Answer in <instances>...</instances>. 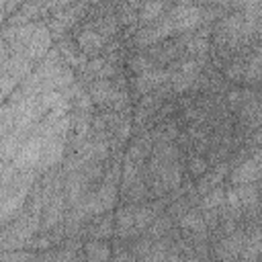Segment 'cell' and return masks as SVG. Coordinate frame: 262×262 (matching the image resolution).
<instances>
[{"instance_id":"13","label":"cell","mask_w":262,"mask_h":262,"mask_svg":"<svg viewBox=\"0 0 262 262\" xmlns=\"http://www.w3.org/2000/svg\"><path fill=\"white\" fill-rule=\"evenodd\" d=\"M184 164H186L188 174H190L192 178H201V176L209 170V162H207V158L201 156V154H194V151H188V154H186Z\"/></svg>"},{"instance_id":"6","label":"cell","mask_w":262,"mask_h":262,"mask_svg":"<svg viewBox=\"0 0 262 262\" xmlns=\"http://www.w3.org/2000/svg\"><path fill=\"white\" fill-rule=\"evenodd\" d=\"M170 78H172V72H170L168 68H154V70H149V72H145V74H141V76H135V80H133V90H135V94L141 98V96H145V94L158 90L160 86L170 84Z\"/></svg>"},{"instance_id":"10","label":"cell","mask_w":262,"mask_h":262,"mask_svg":"<svg viewBox=\"0 0 262 262\" xmlns=\"http://www.w3.org/2000/svg\"><path fill=\"white\" fill-rule=\"evenodd\" d=\"M170 2H141L139 10H137V25L145 27L154 20H158L166 10H168Z\"/></svg>"},{"instance_id":"5","label":"cell","mask_w":262,"mask_h":262,"mask_svg":"<svg viewBox=\"0 0 262 262\" xmlns=\"http://www.w3.org/2000/svg\"><path fill=\"white\" fill-rule=\"evenodd\" d=\"M66 211H68V207H66V199H63V188H59V190H55V194L51 196V201L47 205H43L39 231L41 233H49L53 227H57L63 221Z\"/></svg>"},{"instance_id":"9","label":"cell","mask_w":262,"mask_h":262,"mask_svg":"<svg viewBox=\"0 0 262 262\" xmlns=\"http://www.w3.org/2000/svg\"><path fill=\"white\" fill-rule=\"evenodd\" d=\"M82 254H84L86 262H108L113 256V250L102 239H84Z\"/></svg>"},{"instance_id":"15","label":"cell","mask_w":262,"mask_h":262,"mask_svg":"<svg viewBox=\"0 0 262 262\" xmlns=\"http://www.w3.org/2000/svg\"><path fill=\"white\" fill-rule=\"evenodd\" d=\"M4 16H6V2L0 0V20H2Z\"/></svg>"},{"instance_id":"1","label":"cell","mask_w":262,"mask_h":262,"mask_svg":"<svg viewBox=\"0 0 262 262\" xmlns=\"http://www.w3.org/2000/svg\"><path fill=\"white\" fill-rule=\"evenodd\" d=\"M0 37L8 43L12 53H20L35 63H39L53 47V37L43 20L27 23L20 27L4 23L0 27Z\"/></svg>"},{"instance_id":"3","label":"cell","mask_w":262,"mask_h":262,"mask_svg":"<svg viewBox=\"0 0 262 262\" xmlns=\"http://www.w3.org/2000/svg\"><path fill=\"white\" fill-rule=\"evenodd\" d=\"M260 176H262V154H260V147L252 149V154L235 164L227 178H229V186H244V184H254V182H260Z\"/></svg>"},{"instance_id":"7","label":"cell","mask_w":262,"mask_h":262,"mask_svg":"<svg viewBox=\"0 0 262 262\" xmlns=\"http://www.w3.org/2000/svg\"><path fill=\"white\" fill-rule=\"evenodd\" d=\"M135 205H129V203H123L117 213H115V239H125V242H131L135 237Z\"/></svg>"},{"instance_id":"2","label":"cell","mask_w":262,"mask_h":262,"mask_svg":"<svg viewBox=\"0 0 262 262\" xmlns=\"http://www.w3.org/2000/svg\"><path fill=\"white\" fill-rule=\"evenodd\" d=\"M37 180L39 174L35 170H20L14 182L0 186V229L18 217Z\"/></svg>"},{"instance_id":"12","label":"cell","mask_w":262,"mask_h":262,"mask_svg":"<svg viewBox=\"0 0 262 262\" xmlns=\"http://www.w3.org/2000/svg\"><path fill=\"white\" fill-rule=\"evenodd\" d=\"M223 196H225V186L219 184L213 190H209L207 194H203L199 199V209L201 211H211V209H219L223 205Z\"/></svg>"},{"instance_id":"11","label":"cell","mask_w":262,"mask_h":262,"mask_svg":"<svg viewBox=\"0 0 262 262\" xmlns=\"http://www.w3.org/2000/svg\"><path fill=\"white\" fill-rule=\"evenodd\" d=\"M139 4L141 2H123V4H117V18H119V25L125 27V29H133L137 25V10H139Z\"/></svg>"},{"instance_id":"14","label":"cell","mask_w":262,"mask_h":262,"mask_svg":"<svg viewBox=\"0 0 262 262\" xmlns=\"http://www.w3.org/2000/svg\"><path fill=\"white\" fill-rule=\"evenodd\" d=\"M156 66L151 63V59L145 55V53H135V55H131L129 57V61H127V70L131 72V74H135V76H141V74H145V72H149V70H154Z\"/></svg>"},{"instance_id":"8","label":"cell","mask_w":262,"mask_h":262,"mask_svg":"<svg viewBox=\"0 0 262 262\" xmlns=\"http://www.w3.org/2000/svg\"><path fill=\"white\" fill-rule=\"evenodd\" d=\"M229 170H231V166H229L227 160H225V162H219V164H215V166H211V168H209V170L194 182V190H196V194L203 196V194H207L209 190H213L215 186H219L223 180H227Z\"/></svg>"},{"instance_id":"4","label":"cell","mask_w":262,"mask_h":262,"mask_svg":"<svg viewBox=\"0 0 262 262\" xmlns=\"http://www.w3.org/2000/svg\"><path fill=\"white\" fill-rule=\"evenodd\" d=\"M74 43L78 45V51H80L84 57H88V59L100 57L102 51H104V45H106V41L100 37V33L94 29V25H92L90 20H86V18H84L82 27H80L78 33H76Z\"/></svg>"}]
</instances>
